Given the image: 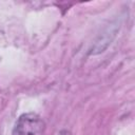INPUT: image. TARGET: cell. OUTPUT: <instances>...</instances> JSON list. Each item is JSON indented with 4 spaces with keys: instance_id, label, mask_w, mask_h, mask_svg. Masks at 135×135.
Segmentation results:
<instances>
[{
    "instance_id": "obj_1",
    "label": "cell",
    "mask_w": 135,
    "mask_h": 135,
    "mask_svg": "<svg viewBox=\"0 0 135 135\" xmlns=\"http://www.w3.org/2000/svg\"><path fill=\"white\" fill-rule=\"evenodd\" d=\"M44 122L41 117L34 113L21 115L15 123L13 135H42Z\"/></svg>"
},
{
    "instance_id": "obj_2",
    "label": "cell",
    "mask_w": 135,
    "mask_h": 135,
    "mask_svg": "<svg viewBox=\"0 0 135 135\" xmlns=\"http://www.w3.org/2000/svg\"><path fill=\"white\" fill-rule=\"evenodd\" d=\"M58 135H71V133L69 131H61Z\"/></svg>"
}]
</instances>
